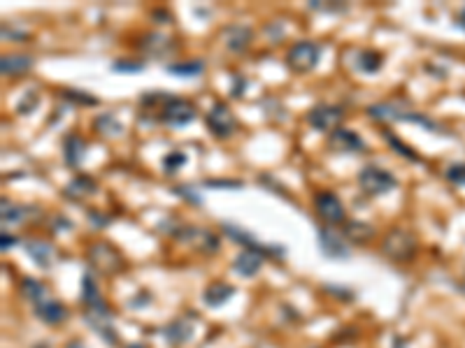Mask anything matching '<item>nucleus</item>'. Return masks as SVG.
Returning a JSON list of instances; mask_svg holds the SVG:
<instances>
[{
  "mask_svg": "<svg viewBox=\"0 0 465 348\" xmlns=\"http://www.w3.org/2000/svg\"><path fill=\"white\" fill-rule=\"evenodd\" d=\"M358 186L363 190L365 195H386L391 193V190L398 186V179L388 172V169H381V167H375V165H365L363 169L358 172Z\"/></svg>",
  "mask_w": 465,
  "mask_h": 348,
  "instance_id": "f257e3e1",
  "label": "nucleus"
},
{
  "mask_svg": "<svg viewBox=\"0 0 465 348\" xmlns=\"http://www.w3.org/2000/svg\"><path fill=\"white\" fill-rule=\"evenodd\" d=\"M319 53H321V49L317 42H310V40L296 42L289 49V53H286V65H289V70H293L296 74H307L317 67Z\"/></svg>",
  "mask_w": 465,
  "mask_h": 348,
  "instance_id": "f03ea898",
  "label": "nucleus"
},
{
  "mask_svg": "<svg viewBox=\"0 0 465 348\" xmlns=\"http://www.w3.org/2000/svg\"><path fill=\"white\" fill-rule=\"evenodd\" d=\"M88 260L102 274H116L124 270V258L109 242H95L88 249Z\"/></svg>",
  "mask_w": 465,
  "mask_h": 348,
  "instance_id": "7ed1b4c3",
  "label": "nucleus"
},
{
  "mask_svg": "<svg viewBox=\"0 0 465 348\" xmlns=\"http://www.w3.org/2000/svg\"><path fill=\"white\" fill-rule=\"evenodd\" d=\"M205 124H207L210 133L219 140H228L230 135L237 131V119L226 102H214V105H212L207 116H205Z\"/></svg>",
  "mask_w": 465,
  "mask_h": 348,
  "instance_id": "20e7f679",
  "label": "nucleus"
},
{
  "mask_svg": "<svg viewBox=\"0 0 465 348\" xmlns=\"http://www.w3.org/2000/svg\"><path fill=\"white\" fill-rule=\"evenodd\" d=\"M381 251H384V256H388L391 260H398V263L409 260V258L414 256V251H416V240L412 235H409L407 230L393 228L386 235L384 244H381Z\"/></svg>",
  "mask_w": 465,
  "mask_h": 348,
  "instance_id": "39448f33",
  "label": "nucleus"
},
{
  "mask_svg": "<svg viewBox=\"0 0 465 348\" xmlns=\"http://www.w3.org/2000/svg\"><path fill=\"white\" fill-rule=\"evenodd\" d=\"M198 109L194 102L184 100V98H170L168 102H163L159 119L168 126H187L196 119Z\"/></svg>",
  "mask_w": 465,
  "mask_h": 348,
  "instance_id": "423d86ee",
  "label": "nucleus"
},
{
  "mask_svg": "<svg viewBox=\"0 0 465 348\" xmlns=\"http://www.w3.org/2000/svg\"><path fill=\"white\" fill-rule=\"evenodd\" d=\"M342 116V107H335V105H317L310 109V114H307V124H310L314 131L319 133H331V131H338Z\"/></svg>",
  "mask_w": 465,
  "mask_h": 348,
  "instance_id": "0eeeda50",
  "label": "nucleus"
},
{
  "mask_svg": "<svg viewBox=\"0 0 465 348\" xmlns=\"http://www.w3.org/2000/svg\"><path fill=\"white\" fill-rule=\"evenodd\" d=\"M314 209H317V214L324 218L326 223H342L345 221V204L335 193L331 190H321L314 197Z\"/></svg>",
  "mask_w": 465,
  "mask_h": 348,
  "instance_id": "6e6552de",
  "label": "nucleus"
},
{
  "mask_svg": "<svg viewBox=\"0 0 465 348\" xmlns=\"http://www.w3.org/2000/svg\"><path fill=\"white\" fill-rule=\"evenodd\" d=\"M328 147L335 154H363L368 149L365 142L349 128H338V131L328 135Z\"/></svg>",
  "mask_w": 465,
  "mask_h": 348,
  "instance_id": "1a4fd4ad",
  "label": "nucleus"
},
{
  "mask_svg": "<svg viewBox=\"0 0 465 348\" xmlns=\"http://www.w3.org/2000/svg\"><path fill=\"white\" fill-rule=\"evenodd\" d=\"M221 228H223V232L226 235L230 237L232 242H237V244H242L244 249L247 251H256V254H261V256H272V254H277V256H282L284 254V249H272V247H261V242H256L254 237L249 235V232H244V230H240L237 225H232V223H221Z\"/></svg>",
  "mask_w": 465,
  "mask_h": 348,
  "instance_id": "9d476101",
  "label": "nucleus"
},
{
  "mask_svg": "<svg viewBox=\"0 0 465 348\" xmlns=\"http://www.w3.org/2000/svg\"><path fill=\"white\" fill-rule=\"evenodd\" d=\"M319 242H321V251H324L326 258H333V260H338V258H349V249L345 247V240H342L340 235H335L331 228H324V225H321Z\"/></svg>",
  "mask_w": 465,
  "mask_h": 348,
  "instance_id": "9b49d317",
  "label": "nucleus"
},
{
  "mask_svg": "<svg viewBox=\"0 0 465 348\" xmlns=\"http://www.w3.org/2000/svg\"><path fill=\"white\" fill-rule=\"evenodd\" d=\"M33 67V58L24 56V53H5L0 58V70H3L5 77H19V74H26Z\"/></svg>",
  "mask_w": 465,
  "mask_h": 348,
  "instance_id": "f8f14e48",
  "label": "nucleus"
},
{
  "mask_svg": "<svg viewBox=\"0 0 465 348\" xmlns=\"http://www.w3.org/2000/svg\"><path fill=\"white\" fill-rule=\"evenodd\" d=\"M261 267H263V256L256 254V251H247V249H244L242 254H237L235 263H232V270L242 276H254L261 272Z\"/></svg>",
  "mask_w": 465,
  "mask_h": 348,
  "instance_id": "ddd939ff",
  "label": "nucleus"
},
{
  "mask_svg": "<svg viewBox=\"0 0 465 348\" xmlns=\"http://www.w3.org/2000/svg\"><path fill=\"white\" fill-rule=\"evenodd\" d=\"M95 193H98V183H95L91 176H84V174L74 176L63 190V195L70 197V200H84V197L95 195Z\"/></svg>",
  "mask_w": 465,
  "mask_h": 348,
  "instance_id": "4468645a",
  "label": "nucleus"
},
{
  "mask_svg": "<svg viewBox=\"0 0 465 348\" xmlns=\"http://www.w3.org/2000/svg\"><path fill=\"white\" fill-rule=\"evenodd\" d=\"M36 313L47 325H61L63 320H68V309L56 299H47V302L36 306Z\"/></svg>",
  "mask_w": 465,
  "mask_h": 348,
  "instance_id": "2eb2a0df",
  "label": "nucleus"
},
{
  "mask_svg": "<svg viewBox=\"0 0 465 348\" xmlns=\"http://www.w3.org/2000/svg\"><path fill=\"white\" fill-rule=\"evenodd\" d=\"M194 330H196V325H194V320H189V318H177V320H173L168 327H166V337H168V341L170 344H177V346H182V344H187V341L194 337Z\"/></svg>",
  "mask_w": 465,
  "mask_h": 348,
  "instance_id": "dca6fc26",
  "label": "nucleus"
},
{
  "mask_svg": "<svg viewBox=\"0 0 465 348\" xmlns=\"http://www.w3.org/2000/svg\"><path fill=\"white\" fill-rule=\"evenodd\" d=\"M232 295H235V288H232L230 283L214 281V283H210L207 288H205L203 299H205V304H207V306H223Z\"/></svg>",
  "mask_w": 465,
  "mask_h": 348,
  "instance_id": "f3484780",
  "label": "nucleus"
},
{
  "mask_svg": "<svg viewBox=\"0 0 465 348\" xmlns=\"http://www.w3.org/2000/svg\"><path fill=\"white\" fill-rule=\"evenodd\" d=\"M251 31L247 26H230V28H226L223 33V44L228 47L230 51H244L251 42Z\"/></svg>",
  "mask_w": 465,
  "mask_h": 348,
  "instance_id": "a211bd4d",
  "label": "nucleus"
},
{
  "mask_svg": "<svg viewBox=\"0 0 465 348\" xmlns=\"http://www.w3.org/2000/svg\"><path fill=\"white\" fill-rule=\"evenodd\" d=\"M26 254L33 258V263L42 270H49L54 265V249L47 242H26Z\"/></svg>",
  "mask_w": 465,
  "mask_h": 348,
  "instance_id": "6ab92c4d",
  "label": "nucleus"
},
{
  "mask_svg": "<svg viewBox=\"0 0 465 348\" xmlns=\"http://www.w3.org/2000/svg\"><path fill=\"white\" fill-rule=\"evenodd\" d=\"M86 154V142L79 138V135H68L65 138V144H63V156H65V163L70 167H77L81 158H84Z\"/></svg>",
  "mask_w": 465,
  "mask_h": 348,
  "instance_id": "aec40b11",
  "label": "nucleus"
},
{
  "mask_svg": "<svg viewBox=\"0 0 465 348\" xmlns=\"http://www.w3.org/2000/svg\"><path fill=\"white\" fill-rule=\"evenodd\" d=\"M368 114H370V119L377 121H405L407 116V112H400V107L393 105V102H379V105L368 107Z\"/></svg>",
  "mask_w": 465,
  "mask_h": 348,
  "instance_id": "412c9836",
  "label": "nucleus"
},
{
  "mask_svg": "<svg viewBox=\"0 0 465 348\" xmlns=\"http://www.w3.org/2000/svg\"><path fill=\"white\" fill-rule=\"evenodd\" d=\"M22 292H24V297L31 299L33 306H40L42 302H47V299H52L45 285L40 283L38 279H31V276H26L22 281Z\"/></svg>",
  "mask_w": 465,
  "mask_h": 348,
  "instance_id": "4be33fe9",
  "label": "nucleus"
},
{
  "mask_svg": "<svg viewBox=\"0 0 465 348\" xmlns=\"http://www.w3.org/2000/svg\"><path fill=\"white\" fill-rule=\"evenodd\" d=\"M345 235H347V240H349V242H356V244H361V242H370V240H372V235H375V228H372L370 223L352 221V223H347V225H345Z\"/></svg>",
  "mask_w": 465,
  "mask_h": 348,
  "instance_id": "5701e85b",
  "label": "nucleus"
},
{
  "mask_svg": "<svg viewBox=\"0 0 465 348\" xmlns=\"http://www.w3.org/2000/svg\"><path fill=\"white\" fill-rule=\"evenodd\" d=\"M142 49L147 53H154V56H163V53H168L173 49V42L166 38V35H159V33H152V35H147L142 40Z\"/></svg>",
  "mask_w": 465,
  "mask_h": 348,
  "instance_id": "b1692460",
  "label": "nucleus"
},
{
  "mask_svg": "<svg viewBox=\"0 0 465 348\" xmlns=\"http://www.w3.org/2000/svg\"><path fill=\"white\" fill-rule=\"evenodd\" d=\"M205 70V63L203 60H182V63H170L168 65V72L170 74H177V77H196V74H200Z\"/></svg>",
  "mask_w": 465,
  "mask_h": 348,
  "instance_id": "393cba45",
  "label": "nucleus"
},
{
  "mask_svg": "<svg viewBox=\"0 0 465 348\" xmlns=\"http://www.w3.org/2000/svg\"><path fill=\"white\" fill-rule=\"evenodd\" d=\"M381 65H384V56H381L379 51H372V49L361 51V56H358V67H361V70H363V72H377Z\"/></svg>",
  "mask_w": 465,
  "mask_h": 348,
  "instance_id": "a878e982",
  "label": "nucleus"
},
{
  "mask_svg": "<svg viewBox=\"0 0 465 348\" xmlns=\"http://www.w3.org/2000/svg\"><path fill=\"white\" fill-rule=\"evenodd\" d=\"M93 126H95V131H100V135H102V133H105V135H119V133H124V126H121L112 114L98 116V119L93 121Z\"/></svg>",
  "mask_w": 465,
  "mask_h": 348,
  "instance_id": "bb28decb",
  "label": "nucleus"
},
{
  "mask_svg": "<svg viewBox=\"0 0 465 348\" xmlns=\"http://www.w3.org/2000/svg\"><path fill=\"white\" fill-rule=\"evenodd\" d=\"M384 138H386V142H388V144H391V147L395 149V154L405 156L407 160H414V163L419 160V156H416V154L412 151V149H409V147L405 144V142H400L398 138H395V135H393L391 131H384Z\"/></svg>",
  "mask_w": 465,
  "mask_h": 348,
  "instance_id": "cd10ccee",
  "label": "nucleus"
},
{
  "mask_svg": "<svg viewBox=\"0 0 465 348\" xmlns=\"http://www.w3.org/2000/svg\"><path fill=\"white\" fill-rule=\"evenodd\" d=\"M184 163H187V154L182 151H170L166 158H163V169H166V174H175L177 169H180Z\"/></svg>",
  "mask_w": 465,
  "mask_h": 348,
  "instance_id": "c85d7f7f",
  "label": "nucleus"
},
{
  "mask_svg": "<svg viewBox=\"0 0 465 348\" xmlns=\"http://www.w3.org/2000/svg\"><path fill=\"white\" fill-rule=\"evenodd\" d=\"M63 98H65V100H70V102H77V105H86V107L98 105V98H93L91 93L72 91V88H68V91H63Z\"/></svg>",
  "mask_w": 465,
  "mask_h": 348,
  "instance_id": "c756f323",
  "label": "nucleus"
},
{
  "mask_svg": "<svg viewBox=\"0 0 465 348\" xmlns=\"http://www.w3.org/2000/svg\"><path fill=\"white\" fill-rule=\"evenodd\" d=\"M38 105H40V95L36 91H29L24 95V100L17 105V112L19 114H31V112H36Z\"/></svg>",
  "mask_w": 465,
  "mask_h": 348,
  "instance_id": "7c9ffc66",
  "label": "nucleus"
},
{
  "mask_svg": "<svg viewBox=\"0 0 465 348\" xmlns=\"http://www.w3.org/2000/svg\"><path fill=\"white\" fill-rule=\"evenodd\" d=\"M142 67H145L142 60H128V58L114 60L112 63V70H116V72H140Z\"/></svg>",
  "mask_w": 465,
  "mask_h": 348,
  "instance_id": "2f4dec72",
  "label": "nucleus"
},
{
  "mask_svg": "<svg viewBox=\"0 0 465 348\" xmlns=\"http://www.w3.org/2000/svg\"><path fill=\"white\" fill-rule=\"evenodd\" d=\"M24 214L26 211L22 209V207H15L12 202H8V200H3V223H15V221H19V218H24Z\"/></svg>",
  "mask_w": 465,
  "mask_h": 348,
  "instance_id": "473e14b6",
  "label": "nucleus"
},
{
  "mask_svg": "<svg viewBox=\"0 0 465 348\" xmlns=\"http://www.w3.org/2000/svg\"><path fill=\"white\" fill-rule=\"evenodd\" d=\"M447 179L458 186H465V165H451L447 169Z\"/></svg>",
  "mask_w": 465,
  "mask_h": 348,
  "instance_id": "72a5a7b5",
  "label": "nucleus"
},
{
  "mask_svg": "<svg viewBox=\"0 0 465 348\" xmlns=\"http://www.w3.org/2000/svg\"><path fill=\"white\" fill-rule=\"evenodd\" d=\"M205 186L210 188H240L242 181H232V179H207Z\"/></svg>",
  "mask_w": 465,
  "mask_h": 348,
  "instance_id": "f704fd0d",
  "label": "nucleus"
},
{
  "mask_svg": "<svg viewBox=\"0 0 465 348\" xmlns=\"http://www.w3.org/2000/svg\"><path fill=\"white\" fill-rule=\"evenodd\" d=\"M175 193H177V195H184V197H189L191 202L200 204V197H198L196 193H191V190H189L187 186H175Z\"/></svg>",
  "mask_w": 465,
  "mask_h": 348,
  "instance_id": "c9c22d12",
  "label": "nucleus"
},
{
  "mask_svg": "<svg viewBox=\"0 0 465 348\" xmlns=\"http://www.w3.org/2000/svg\"><path fill=\"white\" fill-rule=\"evenodd\" d=\"M15 237H8V235H3V251H8L10 247H15Z\"/></svg>",
  "mask_w": 465,
  "mask_h": 348,
  "instance_id": "e433bc0d",
  "label": "nucleus"
},
{
  "mask_svg": "<svg viewBox=\"0 0 465 348\" xmlns=\"http://www.w3.org/2000/svg\"><path fill=\"white\" fill-rule=\"evenodd\" d=\"M68 348H86V346H84V344H81V341H72V344H70V346H68Z\"/></svg>",
  "mask_w": 465,
  "mask_h": 348,
  "instance_id": "4c0bfd02",
  "label": "nucleus"
},
{
  "mask_svg": "<svg viewBox=\"0 0 465 348\" xmlns=\"http://www.w3.org/2000/svg\"><path fill=\"white\" fill-rule=\"evenodd\" d=\"M461 24H463V26H465V10H463V12H461Z\"/></svg>",
  "mask_w": 465,
  "mask_h": 348,
  "instance_id": "58836bf2",
  "label": "nucleus"
},
{
  "mask_svg": "<svg viewBox=\"0 0 465 348\" xmlns=\"http://www.w3.org/2000/svg\"><path fill=\"white\" fill-rule=\"evenodd\" d=\"M128 348H147V346H140V344H133V346H128Z\"/></svg>",
  "mask_w": 465,
  "mask_h": 348,
  "instance_id": "ea45409f",
  "label": "nucleus"
}]
</instances>
